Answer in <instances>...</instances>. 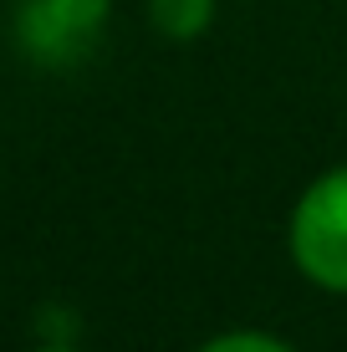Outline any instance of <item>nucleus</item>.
I'll return each mask as SVG.
<instances>
[{
	"label": "nucleus",
	"mask_w": 347,
	"mask_h": 352,
	"mask_svg": "<svg viewBox=\"0 0 347 352\" xmlns=\"http://www.w3.org/2000/svg\"><path fill=\"white\" fill-rule=\"evenodd\" d=\"M286 245H291L296 271L317 291L347 296V164L327 168L302 189L286 225Z\"/></svg>",
	"instance_id": "nucleus-1"
},
{
	"label": "nucleus",
	"mask_w": 347,
	"mask_h": 352,
	"mask_svg": "<svg viewBox=\"0 0 347 352\" xmlns=\"http://www.w3.org/2000/svg\"><path fill=\"white\" fill-rule=\"evenodd\" d=\"M113 0H21L16 10V46L36 67H77L98 52Z\"/></svg>",
	"instance_id": "nucleus-2"
},
{
	"label": "nucleus",
	"mask_w": 347,
	"mask_h": 352,
	"mask_svg": "<svg viewBox=\"0 0 347 352\" xmlns=\"http://www.w3.org/2000/svg\"><path fill=\"white\" fill-rule=\"evenodd\" d=\"M148 26L164 41H199L214 26V0H148Z\"/></svg>",
	"instance_id": "nucleus-3"
},
{
	"label": "nucleus",
	"mask_w": 347,
	"mask_h": 352,
	"mask_svg": "<svg viewBox=\"0 0 347 352\" xmlns=\"http://www.w3.org/2000/svg\"><path fill=\"white\" fill-rule=\"evenodd\" d=\"M199 352H296V347L281 342V337H271V332H260V327H235V332L210 337Z\"/></svg>",
	"instance_id": "nucleus-4"
},
{
	"label": "nucleus",
	"mask_w": 347,
	"mask_h": 352,
	"mask_svg": "<svg viewBox=\"0 0 347 352\" xmlns=\"http://www.w3.org/2000/svg\"><path fill=\"white\" fill-rule=\"evenodd\" d=\"M36 352H67V347H36Z\"/></svg>",
	"instance_id": "nucleus-5"
}]
</instances>
